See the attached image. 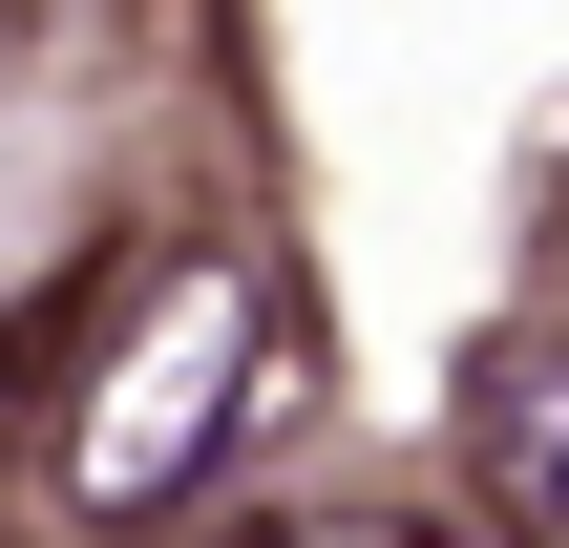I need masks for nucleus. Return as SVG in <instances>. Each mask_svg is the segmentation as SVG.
I'll return each mask as SVG.
<instances>
[{"label": "nucleus", "instance_id": "1", "mask_svg": "<svg viewBox=\"0 0 569 548\" xmlns=\"http://www.w3.org/2000/svg\"><path fill=\"white\" fill-rule=\"evenodd\" d=\"M507 486H528V528L569 548V401H528V422H507Z\"/></svg>", "mask_w": 569, "mask_h": 548}]
</instances>
